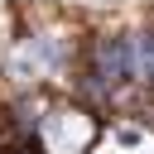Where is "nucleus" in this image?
Wrapping results in <instances>:
<instances>
[{
    "instance_id": "f257e3e1",
    "label": "nucleus",
    "mask_w": 154,
    "mask_h": 154,
    "mask_svg": "<svg viewBox=\"0 0 154 154\" xmlns=\"http://www.w3.org/2000/svg\"><path fill=\"white\" fill-rule=\"evenodd\" d=\"M96 140H101V116L96 111H87L77 101H48L34 144L43 154H91Z\"/></svg>"
},
{
    "instance_id": "f03ea898",
    "label": "nucleus",
    "mask_w": 154,
    "mask_h": 154,
    "mask_svg": "<svg viewBox=\"0 0 154 154\" xmlns=\"http://www.w3.org/2000/svg\"><path fill=\"white\" fill-rule=\"evenodd\" d=\"M91 77H101L111 91L135 87V29H101L82 43V63Z\"/></svg>"
},
{
    "instance_id": "20e7f679",
    "label": "nucleus",
    "mask_w": 154,
    "mask_h": 154,
    "mask_svg": "<svg viewBox=\"0 0 154 154\" xmlns=\"http://www.w3.org/2000/svg\"><path fill=\"white\" fill-rule=\"evenodd\" d=\"M0 154H43L38 144H0Z\"/></svg>"
},
{
    "instance_id": "7ed1b4c3",
    "label": "nucleus",
    "mask_w": 154,
    "mask_h": 154,
    "mask_svg": "<svg viewBox=\"0 0 154 154\" xmlns=\"http://www.w3.org/2000/svg\"><path fill=\"white\" fill-rule=\"evenodd\" d=\"M135 82L154 91V24L135 29Z\"/></svg>"
}]
</instances>
